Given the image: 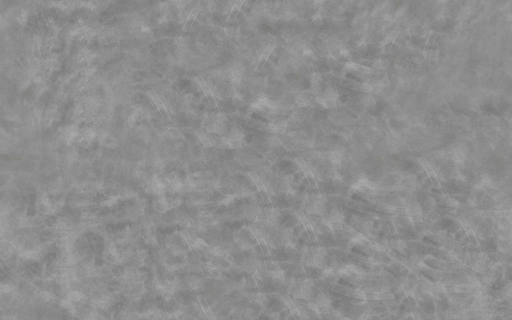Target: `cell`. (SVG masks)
Returning a JSON list of instances; mask_svg holds the SVG:
<instances>
[{
    "label": "cell",
    "instance_id": "cell-1",
    "mask_svg": "<svg viewBox=\"0 0 512 320\" xmlns=\"http://www.w3.org/2000/svg\"><path fill=\"white\" fill-rule=\"evenodd\" d=\"M314 285L307 277L295 278L292 283V292L294 297L310 300L313 296Z\"/></svg>",
    "mask_w": 512,
    "mask_h": 320
},
{
    "label": "cell",
    "instance_id": "cell-2",
    "mask_svg": "<svg viewBox=\"0 0 512 320\" xmlns=\"http://www.w3.org/2000/svg\"><path fill=\"white\" fill-rule=\"evenodd\" d=\"M260 270L262 275L274 280L284 281V272L280 264L276 260L269 259L260 262Z\"/></svg>",
    "mask_w": 512,
    "mask_h": 320
},
{
    "label": "cell",
    "instance_id": "cell-3",
    "mask_svg": "<svg viewBox=\"0 0 512 320\" xmlns=\"http://www.w3.org/2000/svg\"><path fill=\"white\" fill-rule=\"evenodd\" d=\"M251 300L262 307H266L268 303L269 297L265 292L252 291L248 293Z\"/></svg>",
    "mask_w": 512,
    "mask_h": 320
},
{
    "label": "cell",
    "instance_id": "cell-4",
    "mask_svg": "<svg viewBox=\"0 0 512 320\" xmlns=\"http://www.w3.org/2000/svg\"><path fill=\"white\" fill-rule=\"evenodd\" d=\"M140 30L143 32L148 33L150 31V29L147 25H144L141 26Z\"/></svg>",
    "mask_w": 512,
    "mask_h": 320
}]
</instances>
